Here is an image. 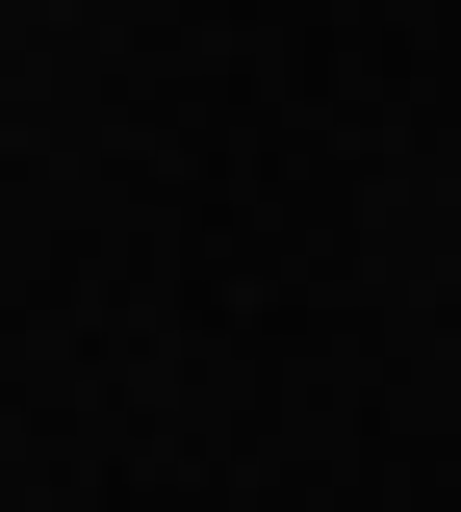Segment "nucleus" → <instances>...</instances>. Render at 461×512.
<instances>
[]
</instances>
